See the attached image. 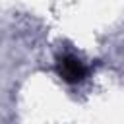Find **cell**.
Listing matches in <instances>:
<instances>
[{
  "instance_id": "6da1fadb",
  "label": "cell",
  "mask_w": 124,
  "mask_h": 124,
  "mask_svg": "<svg viewBox=\"0 0 124 124\" xmlns=\"http://www.w3.org/2000/svg\"><path fill=\"white\" fill-rule=\"evenodd\" d=\"M56 74L64 83L78 85L87 78L89 70H87L85 62H81V58H78L76 54L64 52L56 58Z\"/></svg>"
}]
</instances>
